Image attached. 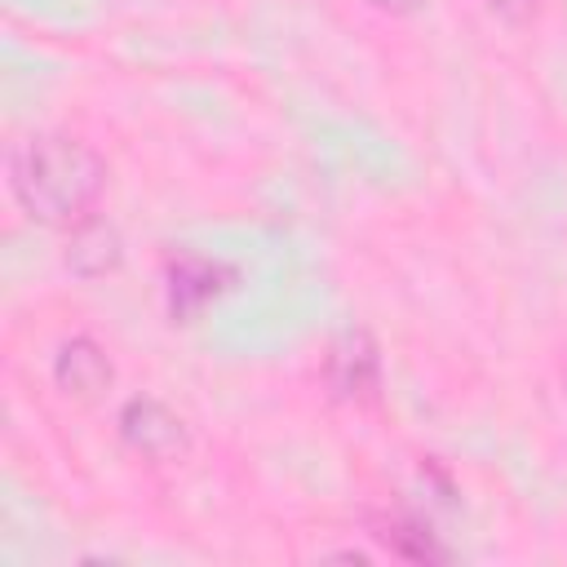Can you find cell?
I'll use <instances>...</instances> for the list:
<instances>
[{"label": "cell", "mask_w": 567, "mask_h": 567, "mask_svg": "<svg viewBox=\"0 0 567 567\" xmlns=\"http://www.w3.org/2000/svg\"><path fill=\"white\" fill-rule=\"evenodd\" d=\"M372 9H381V13H394V18H403V13H416L421 9V0H368Z\"/></svg>", "instance_id": "cell-9"}, {"label": "cell", "mask_w": 567, "mask_h": 567, "mask_svg": "<svg viewBox=\"0 0 567 567\" xmlns=\"http://www.w3.org/2000/svg\"><path fill=\"white\" fill-rule=\"evenodd\" d=\"M372 536L390 549V554H399V558H412V563H434V558H443V549L434 545V536L416 523V518H408V514H390V518H372Z\"/></svg>", "instance_id": "cell-7"}, {"label": "cell", "mask_w": 567, "mask_h": 567, "mask_svg": "<svg viewBox=\"0 0 567 567\" xmlns=\"http://www.w3.org/2000/svg\"><path fill=\"white\" fill-rule=\"evenodd\" d=\"M230 288H235V270L199 252H177L164 270V297H168L173 323H195Z\"/></svg>", "instance_id": "cell-3"}, {"label": "cell", "mask_w": 567, "mask_h": 567, "mask_svg": "<svg viewBox=\"0 0 567 567\" xmlns=\"http://www.w3.org/2000/svg\"><path fill=\"white\" fill-rule=\"evenodd\" d=\"M323 381L346 403H368L381 385V350L368 328H346L323 354Z\"/></svg>", "instance_id": "cell-4"}, {"label": "cell", "mask_w": 567, "mask_h": 567, "mask_svg": "<svg viewBox=\"0 0 567 567\" xmlns=\"http://www.w3.org/2000/svg\"><path fill=\"white\" fill-rule=\"evenodd\" d=\"M66 270L80 279H102L124 261V239L106 217H80L66 235V252H62Z\"/></svg>", "instance_id": "cell-6"}, {"label": "cell", "mask_w": 567, "mask_h": 567, "mask_svg": "<svg viewBox=\"0 0 567 567\" xmlns=\"http://www.w3.org/2000/svg\"><path fill=\"white\" fill-rule=\"evenodd\" d=\"M120 439L137 452V456H146V461H155V465H173V461H186V452H190V430H186V421L168 408V403H159V399H151V394H137V399H128L124 408H120Z\"/></svg>", "instance_id": "cell-2"}, {"label": "cell", "mask_w": 567, "mask_h": 567, "mask_svg": "<svg viewBox=\"0 0 567 567\" xmlns=\"http://www.w3.org/2000/svg\"><path fill=\"white\" fill-rule=\"evenodd\" d=\"M501 22H509V27H523L532 13H536V0H483Z\"/></svg>", "instance_id": "cell-8"}, {"label": "cell", "mask_w": 567, "mask_h": 567, "mask_svg": "<svg viewBox=\"0 0 567 567\" xmlns=\"http://www.w3.org/2000/svg\"><path fill=\"white\" fill-rule=\"evenodd\" d=\"M53 381L66 399H80V403H93L102 390H111L115 381V368L106 359V350L93 341V337H71L58 346L53 354Z\"/></svg>", "instance_id": "cell-5"}, {"label": "cell", "mask_w": 567, "mask_h": 567, "mask_svg": "<svg viewBox=\"0 0 567 567\" xmlns=\"http://www.w3.org/2000/svg\"><path fill=\"white\" fill-rule=\"evenodd\" d=\"M106 186L102 155L71 133H31L9 155V190L40 226H75Z\"/></svg>", "instance_id": "cell-1"}]
</instances>
